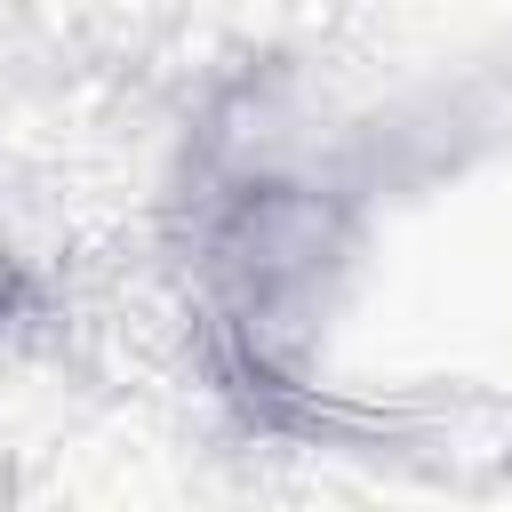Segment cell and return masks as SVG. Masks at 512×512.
<instances>
[{
	"label": "cell",
	"instance_id": "6da1fadb",
	"mask_svg": "<svg viewBox=\"0 0 512 512\" xmlns=\"http://www.w3.org/2000/svg\"><path fill=\"white\" fill-rule=\"evenodd\" d=\"M344 200L280 176L256 192L216 200L208 216V272L232 288V304H288L296 288H312L336 256H344Z\"/></svg>",
	"mask_w": 512,
	"mask_h": 512
},
{
	"label": "cell",
	"instance_id": "7a4b0ae2",
	"mask_svg": "<svg viewBox=\"0 0 512 512\" xmlns=\"http://www.w3.org/2000/svg\"><path fill=\"white\" fill-rule=\"evenodd\" d=\"M8 312H16V256L0 248V320H8Z\"/></svg>",
	"mask_w": 512,
	"mask_h": 512
},
{
	"label": "cell",
	"instance_id": "3957f363",
	"mask_svg": "<svg viewBox=\"0 0 512 512\" xmlns=\"http://www.w3.org/2000/svg\"><path fill=\"white\" fill-rule=\"evenodd\" d=\"M0 512H8V456H0Z\"/></svg>",
	"mask_w": 512,
	"mask_h": 512
}]
</instances>
